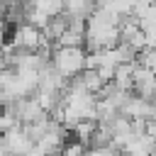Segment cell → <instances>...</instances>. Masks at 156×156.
Returning <instances> with one entry per match:
<instances>
[{"label":"cell","instance_id":"6da1fadb","mask_svg":"<svg viewBox=\"0 0 156 156\" xmlns=\"http://www.w3.org/2000/svg\"><path fill=\"white\" fill-rule=\"evenodd\" d=\"M85 61H88L85 46H56L54 49V56H51V66L66 80L78 78L85 71Z\"/></svg>","mask_w":156,"mask_h":156},{"label":"cell","instance_id":"7a4b0ae2","mask_svg":"<svg viewBox=\"0 0 156 156\" xmlns=\"http://www.w3.org/2000/svg\"><path fill=\"white\" fill-rule=\"evenodd\" d=\"M44 41H46L44 32L37 29V27H32L29 22H22L15 29V34H12V46L20 49V51H37Z\"/></svg>","mask_w":156,"mask_h":156},{"label":"cell","instance_id":"3957f363","mask_svg":"<svg viewBox=\"0 0 156 156\" xmlns=\"http://www.w3.org/2000/svg\"><path fill=\"white\" fill-rule=\"evenodd\" d=\"M132 93L144 98V100H154L156 98V73L146 66H141L136 61V68H134V85H132Z\"/></svg>","mask_w":156,"mask_h":156},{"label":"cell","instance_id":"277c9868","mask_svg":"<svg viewBox=\"0 0 156 156\" xmlns=\"http://www.w3.org/2000/svg\"><path fill=\"white\" fill-rule=\"evenodd\" d=\"M119 115H124L129 119H151V100H144V98L129 93V98L124 100Z\"/></svg>","mask_w":156,"mask_h":156},{"label":"cell","instance_id":"5b68a950","mask_svg":"<svg viewBox=\"0 0 156 156\" xmlns=\"http://www.w3.org/2000/svg\"><path fill=\"white\" fill-rule=\"evenodd\" d=\"M156 151V141L149 136V134H134L124 146H122V156H151Z\"/></svg>","mask_w":156,"mask_h":156},{"label":"cell","instance_id":"8992f818","mask_svg":"<svg viewBox=\"0 0 156 156\" xmlns=\"http://www.w3.org/2000/svg\"><path fill=\"white\" fill-rule=\"evenodd\" d=\"M134 68H136V61L134 63H119L117 71H115V85L124 93H132V85H134Z\"/></svg>","mask_w":156,"mask_h":156},{"label":"cell","instance_id":"52a82bcc","mask_svg":"<svg viewBox=\"0 0 156 156\" xmlns=\"http://www.w3.org/2000/svg\"><path fill=\"white\" fill-rule=\"evenodd\" d=\"M27 2H29V7H32V10H37V12L46 15L49 20H54V17L63 15V0H27Z\"/></svg>","mask_w":156,"mask_h":156},{"label":"cell","instance_id":"ba28073f","mask_svg":"<svg viewBox=\"0 0 156 156\" xmlns=\"http://www.w3.org/2000/svg\"><path fill=\"white\" fill-rule=\"evenodd\" d=\"M78 80L83 83V88L88 90V93H93V95H98L100 90H102V78H100V73L95 71V68H85L80 76H78Z\"/></svg>","mask_w":156,"mask_h":156},{"label":"cell","instance_id":"9c48e42d","mask_svg":"<svg viewBox=\"0 0 156 156\" xmlns=\"http://www.w3.org/2000/svg\"><path fill=\"white\" fill-rule=\"evenodd\" d=\"M17 124H20V119H17L12 112H7V110H2V112H0V136H2V134H7L10 129H15Z\"/></svg>","mask_w":156,"mask_h":156},{"label":"cell","instance_id":"30bf717a","mask_svg":"<svg viewBox=\"0 0 156 156\" xmlns=\"http://www.w3.org/2000/svg\"><path fill=\"white\" fill-rule=\"evenodd\" d=\"M117 149L115 146H107V149H85V156H115Z\"/></svg>","mask_w":156,"mask_h":156},{"label":"cell","instance_id":"8fae6325","mask_svg":"<svg viewBox=\"0 0 156 156\" xmlns=\"http://www.w3.org/2000/svg\"><path fill=\"white\" fill-rule=\"evenodd\" d=\"M115 156H122V154H119V151H117V154H115Z\"/></svg>","mask_w":156,"mask_h":156}]
</instances>
